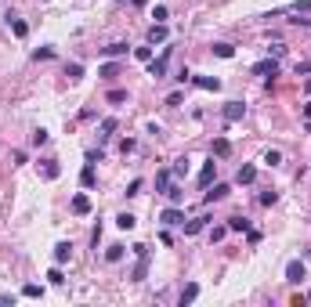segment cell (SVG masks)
<instances>
[{
    "mask_svg": "<svg viewBox=\"0 0 311 307\" xmlns=\"http://www.w3.org/2000/svg\"><path fill=\"white\" fill-rule=\"evenodd\" d=\"M166 58H170V47H163V54H160V58H152V61H148V76L163 80V76H166Z\"/></svg>",
    "mask_w": 311,
    "mask_h": 307,
    "instance_id": "6da1fadb",
    "label": "cell"
},
{
    "mask_svg": "<svg viewBox=\"0 0 311 307\" xmlns=\"http://www.w3.org/2000/svg\"><path fill=\"white\" fill-rule=\"evenodd\" d=\"M308 279V271H304V264H300V260H290V264H286V282H293V286H300Z\"/></svg>",
    "mask_w": 311,
    "mask_h": 307,
    "instance_id": "7a4b0ae2",
    "label": "cell"
},
{
    "mask_svg": "<svg viewBox=\"0 0 311 307\" xmlns=\"http://www.w3.org/2000/svg\"><path fill=\"white\" fill-rule=\"evenodd\" d=\"M254 76H268V80H275V76H278V61H275V58L257 61V65H254Z\"/></svg>",
    "mask_w": 311,
    "mask_h": 307,
    "instance_id": "3957f363",
    "label": "cell"
},
{
    "mask_svg": "<svg viewBox=\"0 0 311 307\" xmlns=\"http://www.w3.org/2000/svg\"><path fill=\"white\" fill-rule=\"evenodd\" d=\"M228 184H214V188H210V184H206V192H203V203H221V199H228Z\"/></svg>",
    "mask_w": 311,
    "mask_h": 307,
    "instance_id": "277c9868",
    "label": "cell"
},
{
    "mask_svg": "<svg viewBox=\"0 0 311 307\" xmlns=\"http://www.w3.org/2000/svg\"><path fill=\"white\" fill-rule=\"evenodd\" d=\"M242 112H246V105H242V101H228L224 109H221L224 123H236V119H242Z\"/></svg>",
    "mask_w": 311,
    "mask_h": 307,
    "instance_id": "5b68a950",
    "label": "cell"
},
{
    "mask_svg": "<svg viewBox=\"0 0 311 307\" xmlns=\"http://www.w3.org/2000/svg\"><path fill=\"white\" fill-rule=\"evenodd\" d=\"M160 221H163L166 228H174V224H184V213H181L174 203H170V210H163V213H160Z\"/></svg>",
    "mask_w": 311,
    "mask_h": 307,
    "instance_id": "8992f818",
    "label": "cell"
},
{
    "mask_svg": "<svg viewBox=\"0 0 311 307\" xmlns=\"http://www.w3.org/2000/svg\"><path fill=\"white\" fill-rule=\"evenodd\" d=\"M236 181H239V184H254V181H257V166H254V163H242L239 174H236Z\"/></svg>",
    "mask_w": 311,
    "mask_h": 307,
    "instance_id": "52a82bcc",
    "label": "cell"
},
{
    "mask_svg": "<svg viewBox=\"0 0 311 307\" xmlns=\"http://www.w3.org/2000/svg\"><path fill=\"white\" fill-rule=\"evenodd\" d=\"M127 51H130L127 43H123V40H116V43H108V47H102V58H123Z\"/></svg>",
    "mask_w": 311,
    "mask_h": 307,
    "instance_id": "ba28073f",
    "label": "cell"
},
{
    "mask_svg": "<svg viewBox=\"0 0 311 307\" xmlns=\"http://www.w3.org/2000/svg\"><path fill=\"white\" fill-rule=\"evenodd\" d=\"M40 174L48 177V181H54V177L62 174V166H58V159H40Z\"/></svg>",
    "mask_w": 311,
    "mask_h": 307,
    "instance_id": "9c48e42d",
    "label": "cell"
},
{
    "mask_svg": "<svg viewBox=\"0 0 311 307\" xmlns=\"http://www.w3.org/2000/svg\"><path fill=\"white\" fill-rule=\"evenodd\" d=\"M192 83L203 87V90H221V80H217V76H192Z\"/></svg>",
    "mask_w": 311,
    "mask_h": 307,
    "instance_id": "30bf717a",
    "label": "cell"
},
{
    "mask_svg": "<svg viewBox=\"0 0 311 307\" xmlns=\"http://www.w3.org/2000/svg\"><path fill=\"white\" fill-rule=\"evenodd\" d=\"M170 184H174V174H170V170H160V174H156V192H160V195H166Z\"/></svg>",
    "mask_w": 311,
    "mask_h": 307,
    "instance_id": "8fae6325",
    "label": "cell"
},
{
    "mask_svg": "<svg viewBox=\"0 0 311 307\" xmlns=\"http://www.w3.org/2000/svg\"><path fill=\"white\" fill-rule=\"evenodd\" d=\"M166 40V25L163 22H152L148 25V43H163Z\"/></svg>",
    "mask_w": 311,
    "mask_h": 307,
    "instance_id": "7c38bea8",
    "label": "cell"
},
{
    "mask_svg": "<svg viewBox=\"0 0 311 307\" xmlns=\"http://www.w3.org/2000/svg\"><path fill=\"white\" fill-rule=\"evenodd\" d=\"M116 127H120V123H116L112 116H108V119H102V127H98V137H102V141H108V137L116 134Z\"/></svg>",
    "mask_w": 311,
    "mask_h": 307,
    "instance_id": "4fadbf2b",
    "label": "cell"
},
{
    "mask_svg": "<svg viewBox=\"0 0 311 307\" xmlns=\"http://www.w3.org/2000/svg\"><path fill=\"white\" fill-rule=\"evenodd\" d=\"M196 297H199V286H196V282H188V286H184V289H181V297H178V304L184 307V304H192Z\"/></svg>",
    "mask_w": 311,
    "mask_h": 307,
    "instance_id": "5bb4252c",
    "label": "cell"
},
{
    "mask_svg": "<svg viewBox=\"0 0 311 307\" xmlns=\"http://www.w3.org/2000/svg\"><path fill=\"white\" fill-rule=\"evenodd\" d=\"M69 257H72V246H69V242H58V246H54V264H66Z\"/></svg>",
    "mask_w": 311,
    "mask_h": 307,
    "instance_id": "9a60e30c",
    "label": "cell"
},
{
    "mask_svg": "<svg viewBox=\"0 0 311 307\" xmlns=\"http://www.w3.org/2000/svg\"><path fill=\"white\" fill-rule=\"evenodd\" d=\"M72 213H80V217L90 213V199L87 195H72Z\"/></svg>",
    "mask_w": 311,
    "mask_h": 307,
    "instance_id": "2e32d148",
    "label": "cell"
},
{
    "mask_svg": "<svg viewBox=\"0 0 311 307\" xmlns=\"http://www.w3.org/2000/svg\"><path fill=\"white\" fill-rule=\"evenodd\" d=\"M214 174H217V163H214V159H210V163H206V166H203V170H199V184H203V188H206V184H210V181H214Z\"/></svg>",
    "mask_w": 311,
    "mask_h": 307,
    "instance_id": "e0dca14e",
    "label": "cell"
},
{
    "mask_svg": "<svg viewBox=\"0 0 311 307\" xmlns=\"http://www.w3.org/2000/svg\"><path fill=\"white\" fill-rule=\"evenodd\" d=\"M210 152H214V156H228V152H232V141H228V137H217V141L210 145Z\"/></svg>",
    "mask_w": 311,
    "mask_h": 307,
    "instance_id": "ac0fdd59",
    "label": "cell"
},
{
    "mask_svg": "<svg viewBox=\"0 0 311 307\" xmlns=\"http://www.w3.org/2000/svg\"><path fill=\"white\" fill-rule=\"evenodd\" d=\"M206 221H210V217H196V221H188V224H184V235H199V232L206 228Z\"/></svg>",
    "mask_w": 311,
    "mask_h": 307,
    "instance_id": "d6986e66",
    "label": "cell"
},
{
    "mask_svg": "<svg viewBox=\"0 0 311 307\" xmlns=\"http://www.w3.org/2000/svg\"><path fill=\"white\" fill-rule=\"evenodd\" d=\"M8 25H11V33H14V36H26V33H29V25H26L22 18H14V14H8Z\"/></svg>",
    "mask_w": 311,
    "mask_h": 307,
    "instance_id": "ffe728a7",
    "label": "cell"
},
{
    "mask_svg": "<svg viewBox=\"0 0 311 307\" xmlns=\"http://www.w3.org/2000/svg\"><path fill=\"white\" fill-rule=\"evenodd\" d=\"M228 232H250V221L246 217H228Z\"/></svg>",
    "mask_w": 311,
    "mask_h": 307,
    "instance_id": "44dd1931",
    "label": "cell"
},
{
    "mask_svg": "<svg viewBox=\"0 0 311 307\" xmlns=\"http://www.w3.org/2000/svg\"><path fill=\"white\" fill-rule=\"evenodd\" d=\"M134 224H138V217H134V213H120V217H116V228H123V232H130Z\"/></svg>",
    "mask_w": 311,
    "mask_h": 307,
    "instance_id": "7402d4cb",
    "label": "cell"
},
{
    "mask_svg": "<svg viewBox=\"0 0 311 307\" xmlns=\"http://www.w3.org/2000/svg\"><path fill=\"white\" fill-rule=\"evenodd\" d=\"M170 174H174V177H184V174H188V159H174V166H170Z\"/></svg>",
    "mask_w": 311,
    "mask_h": 307,
    "instance_id": "603a6c76",
    "label": "cell"
},
{
    "mask_svg": "<svg viewBox=\"0 0 311 307\" xmlns=\"http://www.w3.org/2000/svg\"><path fill=\"white\" fill-rule=\"evenodd\" d=\"M286 11H293V14H311V0H297V4H290Z\"/></svg>",
    "mask_w": 311,
    "mask_h": 307,
    "instance_id": "cb8c5ba5",
    "label": "cell"
},
{
    "mask_svg": "<svg viewBox=\"0 0 311 307\" xmlns=\"http://www.w3.org/2000/svg\"><path fill=\"white\" fill-rule=\"evenodd\" d=\"M102 76H105V80H116V76H120V65H116V61H105V65H102Z\"/></svg>",
    "mask_w": 311,
    "mask_h": 307,
    "instance_id": "d4e9b609",
    "label": "cell"
},
{
    "mask_svg": "<svg viewBox=\"0 0 311 307\" xmlns=\"http://www.w3.org/2000/svg\"><path fill=\"white\" fill-rule=\"evenodd\" d=\"M214 54H217V58H232V54H236V47H232V43H214Z\"/></svg>",
    "mask_w": 311,
    "mask_h": 307,
    "instance_id": "484cf974",
    "label": "cell"
},
{
    "mask_svg": "<svg viewBox=\"0 0 311 307\" xmlns=\"http://www.w3.org/2000/svg\"><path fill=\"white\" fill-rule=\"evenodd\" d=\"M40 293H44V289H40L36 282H26V286H22V297H29V300H36Z\"/></svg>",
    "mask_w": 311,
    "mask_h": 307,
    "instance_id": "4316f807",
    "label": "cell"
},
{
    "mask_svg": "<svg viewBox=\"0 0 311 307\" xmlns=\"http://www.w3.org/2000/svg\"><path fill=\"white\" fill-rule=\"evenodd\" d=\"M80 181H84V188H90V184H94V166H84V174H80Z\"/></svg>",
    "mask_w": 311,
    "mask_h": 307,
    "instance_id": "83f0119b",
    "label": "cell"
},
{
    "mask_svg": "<svg viewBox=\"0 0 311 307\" xmlns=\"http://www.w3.org/2000/svg\"><path fill=\"white\" fill-rule=\"evenodd\" d=\"M48 282H51V286H62V282H66V279H62V268H58V264L48 271Z\"/></svg>",
    "mask_w": 311,
    "mask_h": 307,
    "instance_id": "f1b7e54d",
    "label": "cell"
},
{
    "mask_svg": "<svg viewBox=\"0 0 311 307\" xmlns=\"http://www.w3.org/2000/svg\"><path fill=\"white\" fill-rule=\"evenodd\" d=\"M105 98H108V101H112V105H120V101H127V90H120V87H116V90H108V94H105Z\"/></svg>",
    "mask_w": 311,
    "mask_h": 307,
    "instance_id": "f546056e",
    "label": "cell"
},
{
    "mask_svg": "<svg viewBox=\"0 0 311 307\" xmlns=\"http://www.w3.org/2000/svg\"><path fill=\"white\" fill-rule=\"evenodd\" d=\"M264 163H268V166H278V163H282V152H264Z\"/></svg>",
    "mask_w": 311,
    "mask_h": 307,
    "instance_id": "4dcf8cb0",
    "label": "cell"
},
{
    "mask_svg": "<svg viewBox=\"0 0 311 307\" xmlns=\"http://www.w3.org/2000/svg\"><path fill=\"white\" fill-rule=\"evenodd\" d=\"M33 58H36V61H48V58H54V47H36Z\"/></svg>",
    "mask_w": 311,
    "mask_h": 307,
    "instance_id": "1f68e13d",
    "label": "cell"
},
{
    "mask_svg": "<svg viewBox=\"0 0 311 307\" xmlns=\"http://www.w3.org/2000/svg\"><path fill=\"white\" fill-rule=\"evenodd\" d=\"M120 257H123V246H108V250H105V260H112V264Z\"/></svg>",
    "mask_w": 311,
    "mask_h": 307,
    "instance_id": "d6a6232c",
    "label": "cell"
},
{
    "mask_svg": "<svg viewBox=\"0 0 311 307\" xmlns=\"http://www.w3.org/2000/svg\"><path fill=\"white\" fill-rule=\"evenodd\" d=\"M282 54H286V43H272V47H268V58H275V61Z\"/></svg>",
    "mask_w": 311,
    "mask_h": 307,
    "instance_id": "836d02e7",
    "label": "cell"
},
{
    "mask_svg": "<svg viewBox=\"0 0 311 307\" xmlns=\"http://www.w3.org/2000/svg\"><path fill=\"white\" fill-rule=\"evenodd\" d=\"M66 76H69V80H80V76H84V65H76V61H72V65H66Z\"/></svg>",
    "mask_w": 311,
    "mask_h": 307,
    "instance_id": "e575fe53",
    "label": "cell"
},
{
    "mask_svg": "<svg viewBox=\"0 0 311 307\" xmlns=\"http://www.w3.org/2000/svg\"><path fill=\"white\" fill-rule=\"evenodd\" d=\"M48 137H51L48 130H44V127H36V130H33V145H48Z\"/></svg>",
    "mask_w": 311,
    "mask_h": 307,
    "instance_id": "d590c367",
    "label": "cell"
},
{
    "mask_svg": "<svg viewBox=\"0 0 311 307\" xmlns=\"http://www.w3.org/2000/svg\"><path fill=\"white\" fill-rule=\"evenodd\" d=\"M134 58L138 61H152V47H134Z\"/></svg>",
    "mask_w": 311,
    "mask_h": 307,
    "instance_id": "8d00e7d4",
    "label": "cell"
},
{
    "mask_svg": "<svg viewBox=\"0 0 311 307\" xmlns=\"http://www.w3.org/2000/svg\"><path fill=\"white\" fill-rule=\"evenodd\" d=\"M166 199H170V203H174V206L181 203V188H178V184H170V188H166Z\"/></svg>",
    "mask_w": 311,
    "mask_h": 307,
    "instance_id": "74e56055",
    "label": "cell"
},
{
    "mask_svg": "<svg viewBox=\"0 0 311 307\" xmlns=\"http://www.w3.org/2000/svg\"><path fill=\"white\" fill-rule=\"evenodd\" d=\"M166 14H170V11H166L163 4H156V7H152V18H156V22H166Z\"/></svg>",
    "mask_w": 311,
    "mask_h": 307,
    "instance_id": "f35d334b",
    "label": "cell"
},
{
    "mask_svg": "<svg viewBox=\"0 0 311 307\" xmlns=\"http://www.w3.org/2000/svg\"><path fill=\"white\" fill-rule=\"evenodd\" d=\"M300 72H304V76L311 72V61H297V76H300Z\"/></svg>",
    "mask_w": 311,
    "mask_h": 307,
    "instance_id": "ab89813d",
    "label": "cell"
},
{
    "mask_svg": "<svg viewBox=\"0 0 311 307\" xmlns=\"http://www.w3.org/2000/svg\"><path fill=\"white\" fill-rule=\"evenodd\" d=\"M304 116H308V119H311V105H304Z\"/></svg>",
    "mask_w": 311,
    "mask_h": 307,
    "instance_id": "60d3db41",
    "label": "cell"
},
{
    "mask_svg": "<svg viewBox=\"0 0 311 307\" xmlns=\"http://www.w3.org/2000/svg\"><path fill=\"white\" fill-rule=\"evenodd\" d=\"M304 90H308V94H311V80H308V83H304Z\"/></svg>",
    "mask_w": 311,
    "mask_h": 307,
    "instance_id": "b9f144b4",
    "label": "cell"
},
{
    "mask_svg": "<svg viewBox=\"0 0 311 307\" xmlns=\"http://www.w3.org/2000/svg\"><path fill=\"white\" fill-rule=\"evenodd\" d=\"M134 4H138V7H142V4H145V0H134Z\"/></svg>",
    "mask_w": 311,
    "mask_h": 307,
    "instance_id": "7bdbcfd3",
    "label": "cell"
},
{
    "mask_svg": "<svg viewBox=\"0 0 311 307\" xmlns=\"http://www.w3.org/2000/svg\"><path fill=\"white\" fill-rule=\"evenodd\" d=\"M308 300H311V293H308Z\"/></svg>",
    "mask_w": 311,
    "mask_h": 307,
    "instance_id": "ee69618b",
    "label": "cell"
}]
</instances>
